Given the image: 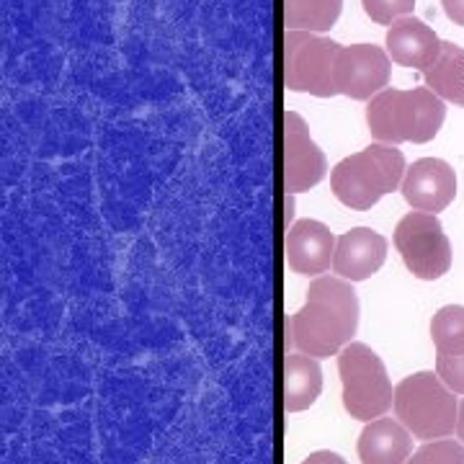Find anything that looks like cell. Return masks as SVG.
I'll use <instances>...</instances> for the list:
<instances>
[{
  "label": "cell",
  "instance_id": "ba28073f",
  "mask_svg": "<svg viewBox=\"0 0 464 464\" xmlns=\"http://www.w3.org/2000/svg\"><path fill=\"white\" fill-rule=\"evenodd\" d=\"M392 75V60L377 44L341 47L335 60V88L353 101H372L382 93Z\"/></svg>",
  "mask_w": 464,
  "mask_h": 464
},
{
  "label": "cell",
  "instance_id": "e0dca14e",
  "mask_svg": "<svg viewBox=\"0 0 464 464\" xmlns=\"http://www.w3.org/2000/svg\"><path fill=\"white\" fill-rule=\"evenodd\" d=\"M423 78L426 88H431L439 99L464 106V47L444 42L439 60L423 72Z\"/></svg>",
  "mask_w": 464,
  "mask_h": 464
},
{
  "label": "cell",
  "instance_id": "6da1fadb",
  "mask_svg": "<svg viewBox=\"0 0 464 464\" xmlns=\"http://www.w3.org/2000/svg\"><path fill=\"white\" fill-rule=\"evenodd\" d=\"M359 328V297L353 284L341 276H317L307 302L289 320L292 346L313 359L341 353Z\"/></svg>",
  "mask_w": 464,
  "mask_h": 464
},
{
  "label": "cell",
  "instance_id": "9a60e30c",
  "mask_svg": "<svg viewBox=\"0 0 464 464\" xmlns=\"http://www.w3.org/2000/svg\"><path fill=\"white\" fill-rule=\"evenodd\" d=\"M413 433L400 420L377 418L366 423L359 436V459L362 464H405L413 451Z\"/></svg>",
  "mask_w": 464,
  "mask_h": 464
},
{
  "label": "cell",
  "instance_id": "3957f363",
  "mask_svg": "<svg viewBox=\"0 0 464 464\" xmlns=\"http://www.w3.org/2000/svg\"><path fill=\"white\" fill-rule=\"evenodd\" d=\"M408 173L405 158L395 145L374 142L356 155L343 158L331 173L333 197L348 209L366 212L382 197L398 191Z\"/></svg>",
  "mask_w": 464,
  "mask_h": 464
},
{
  "label": "cell",
  "instance_id": "5b68a950",
  "mask_svg": "<svg viewBox=\"0 0 464 464\" xmlns=\"http://www.w3.org/2000/svg\"><path fill=\"white\" fill-rule=\"evenodd\" d=\"M338 372L343 384V408L351 418L372 423L392 408V382L380 356L366 343H348L338 353Z\"/></svg>",
  "mask_w": 464,
  "mask_h": 464
},
{
  "label": "cell",
  "instance_id": "277c9868",
  "mask_svg": "<svg viewBox=\"0 0 464 464\" xmlns=\"http://www.w3.org/2000/svg\"><path fill=\"white\" fill-rule=\"evenodd\" d=\"M436 372H415L395 387V415L420 441H439L457 431L459 402Z\"/></svg>",
  "mask_w": 464,
  "mask_h": 464
},
{
  "label": "cell",
  "instance_id": "7402d4cb",
  "mask_svg": "<svg viewBox=\"0 0 464 464\" xmlns=\"http://www.w3.org/2000/svg\"><path fill=\"white\" fill-rule=\"evenodd\" d=\"M302 464H346V459L341 454H335V451L323 449V451H313Z\"/></svg>",
  "mask_w": 464,
  "mask_h": 464
},
{
  "label": "cell",
  "instance_id": "4fadbf2b",
  "mask_svg": "<svg viewBox=\"0 0 464 464\" xmlns=\"http://www.w3.org/2000/svg\"><path fill=\"white\" fill-rule=\"evenodd\" d=\"M441 39L426 21L415 16L398 18L384 36V47L392 63L426 72L441 54Z\"/></svg>",
  "mask_w": 464,
  "mask_h": 464
},
{
  "label": "cell",
  "instance_id": "52a82bcc",
  "mask_svg": "<svg viewBox=\"0 0 464 464\" xmlns=\"http://www.w3.org/2000/svg\"><path fill=\"white\" fill-rule=\"evenodd\" d=\"M395 248L405 268L420 282H436L451 268V243L436 215L411 212L395 227Z\"/></svg>",
  "mask_w": 464,
  "mask_h": 464
},
{
  "label": "cell",
  "instance_id": "7a4b0ae2",
  "mask_svg": "<svg viewBox=\"0 0 464 464\" xmlns=\"http://www.w3.org/2000/svg\"><path fill=\"white\" fill-rule=\"evenodd\" d=\"M447 119V101L431 88H384L366 103V127L384 145L431 142Z\"/></svg>",
  "mask_w": 464,
  "mask_h": 464
},
{
  "label": "cell",
  "instance_id": "7c38bea8",
  "mask_svg": "<svg viewBox=\"0 0 464 464\" xmlns=\"http://www.w3.org/2000/svg\"><path fill=\"white\" fill-rule=\"evenodd\" d=\"M335 237L331 227L317 219L295 222L286 232V264L299 276H320L325 274L335 256Z\"/></svg>",
  "mask_w": 464,
  "mask_h": 464
},
{
  "label": "cell",
  "instance_id": "9c48e42d",
  "mask_svg": "<svg viewBox=\"0 0 464 464\" xmlns=\"http://www.w3.org/2000/svg\"><path fill=\"white\" fill-rule=\"evenodd\" d=\"M328 160L310 137L307 121L295 111L284 114V186L289 194L310 191L325 179Z\"/></svg>",
  "mask_w": 464,
  "mask_h": 464
},
{
  "label": "cell",
  "instance_id": "30bf717a",
  "mask_svg": "<svg viewBox=\"0 0 464 464\" xmlns=\"http://www.w3.org/2000/svg\"><path fill=\"white\" fill-rule=\"evenodd\" d=\"M402 197L415 212H444L457 197V173L441 158H420L402 179Z\"/></svg>",
  "mask_w": 464,
  "mask_h": 464
},
{
  "label": "cell",
  "instance_id": "ac0fdd59",
  "mask_svg": "<svg viewBox=\"0 0 464 464\" xmlns=\"http://www.w3.org/2000/svg\"><path fill=\"white\" fill-rule=\"evenodd\" d=\"M343 11V0H284L286 32H331Z\"/></svg>",
  "mask_w": 464,
  "mask_h": 464
},
{
  "label": "cell",
  "instance_id": "8992f818",
  "mask_svg": "<svg viewBox=\"0 0 464 464\" xmlns=\"http://www.w3.org/2000/svg\"><path fill=\"white\" fill-rule=\"evenodd\" d=\"M341 44L313 32H286L284 36V85L292 93L317 99L338 96L335 60Z\"/></svg>",
  "mask_w": 464,
  "mask_h": 464
},
{
  "label": "cell",
  "instance_id": "2e32d148",
  "mask_svg": "<svg viewBox=\"0 0 464 464\" xmlns=\"http://www.w3.org/2000/svg\"><path fill=\"white\" fill-rule=\"evenodd\" d=\"M323 390V369L317 359L304 353H292L284 362V408L289 413H302L315 405Z\"/></svg>",
  "mask_w": 464,
  "mask_h": 464
},
{
  "label": "cell",
  "instance_id": "d6986e66",
  "mask_svg": "<svg viewBox=\"0 0 464 464\" xmlns=\"http://www.w3.org/2000/svg\"><path fill=\"white\" fill-rule=\"evenodd\" d=\"M405 464H464V444H457L451 439L429 441Z\"/></svg>",
  "mask_w": 464,
  "mask_h": 464
},
{
  "label": "cell",
  "instance_id": "8fae6325",
  "mask_svg": "<svg viewBox=\"0 0 464 464\" xmlns=\"http://www.w3.org/2000/svg\"><path fill=\"white\" fill-rule=\"evenodd\" d=\"M436 374L451 392L464 395V307L447 304L431 320Z\"/></svg>",
  "mask_w": 464,
  "mask_h": 464
},
{
  "label": "cell",
  "instance_id": "603a6c76",
  "mask_svg": "<svg viewBox=\"0 0 464 464\" xmlns=\"http://www.w3.org/2000/svg\"><path fill=\"white\" fill-rule=\"evenodd\" d=\"M457 436H459V441L464 444V400L459 402V418H457Z\"/></svg>",
  "mask_w": 464,
  "mask_h": 464
},
{
  "label": "cell",
  "instance_id": "44dd1931",
  "mask_svg": "<svg viewBox=\"0 0 464 464\" xmlns=\"http://www.w3.org/2000/svg\"><path fill=\"white\" fill-rule=\"evenodd\" d=\"M441 5L454 26H464V0H441Z\"/></svg>",
  "mask_w": 464,
  "mask_h": 464
},
{
  "label": "cell",
  "instance_id": "5bb4252c",
  "mask_svg": "<svg viewBox=\"0 0 464 464\" xmlns=\"http://www.w3.org/2000/svg\"><path fill=\"white\" fill-rule=\"evenodd\" d=\"M387 258V240L372 227H353L335 243L333 271L346 282H366L374 276Z\"/></svg>",
  "mask_w": 464,
  "mask_h": 464
},
{
  "label": "cell",
  "instance_id": "ffe728a7",
  "mask_svg": "<svg viewBox=\"0 0 464 464\" xmlns=\"http://www.w3.org/2000/svg\"><path fill=\"white\" fill-rule=\"evenodd\" d=\"M364 14L380 26H392L398 18L413 14L415 0H362Z\"/></svg>",
  "mask_w": 464,
  "mask_h": 464
}]
</instances>
